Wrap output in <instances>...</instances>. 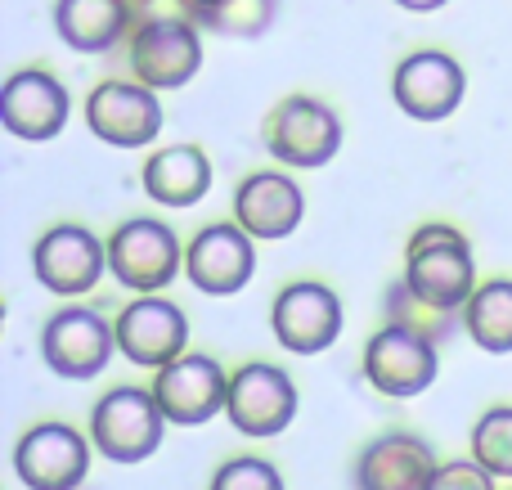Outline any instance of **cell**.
Returning <instances> with one entry per match:
<instances>
[{"label": "cell", "instance_id": "cell-1", "mask_svg": "<svg viewBox=\"0 0 512 490\" xmlns=\"http://www.w3.org/2000/svg\"><path fill=\"white\" fill-rule=\"evenodd\" d=\"M405 284L414 288L423 302L445 306V311H459L472 302V248L459 230L450 225H423V230L409 239L405 248Z\"/></svg>", "mask_w": 512, "mask_h": 490}, {"label": "cell", "instance_id": "cell-2", "mask_svg": "<svg viewBox=\"0 0 512 490\" xmlns=\"http://www.w3.org/2000/svg\"><path fill=\"white\" fill-rule=\"evenodd\" d=\"M167 423L171 419L162 414L153 392H144V387H113L108 396H99L95 414H90V441L113 464H144L162 446V428Z\"/></svg>", "mask_w": 512, "mask_h": 490}, {"label": "cell", "instance_id": "cell-3", "mask_svg": "<svg viewBox=\"0 0 512 490\" xmlns=\"http://www.w3.org/2000/svg\"><path fill=\"white\" fill-rule=\"evenodd\" d=\"M117 351V324H108L95 306H68L50 315L41 329V360L59 378H95Z\"/></svg>", "mask_w": 512, "mask_h": 490}, {"label": "cell", "instance_id": "cell-4", "mask_svg": "<svg viewBox=\"0 0 512 490\" xmlns=\"http://www.w3.org/2000/svg\"><path fill=\"white\" fill-rule=\"evenodd\" d=\"M364 378H369L382 396L409 401V396L427 392V387L436 383V342L391 320L387 329L373 333L369 347H364Z\"/></svg>", "mask_w": 512, "mask_h": 490}, {"label": "cell", "instance_id": "cell-5", "mask_svg": "<svg viewBox=\"0 0 512 490\" xmlns=\"http://www.w3.org/2000/svg\"><path fill=\"white\" fill-rule=\"evenodd\" d=\"M270 153L283 167H324L342 149V122L328 104L306 95H292L274 108L270 131H265Z\"/></svg>", "mask_w": 512, "mask_h": 490}, {"label": "cell", "instance_id": "cell-6", "mask_svg": "<svg viewBox=\"0 0 512 490\" xmlns=\"http://www.w3.org/2000/svg\"><path fill=\"white\" fill-rule=\"evenodd\" d=\"M108 270L131 293H158L180 275V239L162 221H126L108 239Z\"/></svg>", "mask_w": 512, "mask_h": 490}, {"label": "cell", "instance_id": "cell-7", "mask_svg": "<svg viewBox=\"0 0 512 490\" xmlns=\"http://www.w3.org/2000/svg\"><path fill=\"white\" fill-rule=\"evenodd\" d=\"M14 473L27 490H77L90 473V446L68 423H36L14 446Z\"/></svg>", "mask_w": 512, "mask_h": 490}, {"label": "cell", "instance_id": "cell-8", "mask_svg": "<svg viewBox=\"0 0 512 490\" xmlns=\"http://www.w3.org/2000/svg\"><path fill=\"white\" fill-rule=\"evenodd\" d=\"M270 324L283 351H292V356H319L342 333V302H337V293L328 284L301 279V284H288L279 293Z\"/></svg>", "mask_w": 512, "mask_h": 490}, {"label": "cell", "instance_id": "cell-9", "mask_svg": "<svg viewBox=\"0 0 512 490\" xmlns=\"http://www.w3.org/2000/svg\"><path fill=\"white\" fill-rule=\"evenodd\" d=\"M153 396H158L162 414L171 423L198 428V423L216 419L225 410V401H230V374L212 356H176L171 365L158 369Z\"/></svg>", "mask_w": 512, "mask_h": 490}, {"label": "cell", "instance_id": "cell-10", "mask_svg": "<svg viewBox=\"0 0 512 490\" xmlns=\"http://www.w3.org/2000/svg\"><path fill=\"white\" fill-rule=\"evenodd\" d=\"M104 266H108V248L81 225H54L32 248L36 284L59 297L90 293L99 284V275H104Z\"/></svg>", "mask_w": 512, "mask_h": 490}, {"label": "cell", "instance_id": "cell-11", "mask_svg": "<svg viewBox=\"0 0 512 490\" xmlns=\"http://www.w3.org/2000/svg\"><path fill=\"white\" fill-rule=\"evenodd\" d=\"M252 270H256V248L243 225H207L185 248L189 284L207 297H234L239 288H248Z\"/></svg>", "mask_w": 512, "mask_h": 490}, {"label": "cell", "instance_id": "cell-12", "mask_svg": "<svg viewBox=\"0 0 512 490\" xmlns=\"http://www.w3.org/2000/svg\"><path fill=\"white\" fill-rule=\"evenodd\" d=\"M225 414L243 437H279L297 419V387L274 365H243L230 378Z\"/></svg>", "mask_w": 512, "mask_h": 490}, {"label": "cell", "instance_id": "cell-13", "mask_svg": "<svg viewBox=\"0 0 512 490\" xmlns=\"http://www.w3.org/2000/svg\"><path fill=\"white\" fill-rule=\"evenodd\" d=\"M131 68L144 86L153 90H180L198 68H203V45L185 18H153L131 41Z\"/></svg>", "mask_w": 512, "mask_h": 490}, {"label": "cell", "instance_id": "cell-14", "mask_svg": "<svg viewBox=\"0 0 512 490\" xmlns=\"http://www.w3.org/2000/svg\"><path fill=\"white\" fill-rule=\"evenodd\" d=\"M189 342V320L176 302H162V297L144 293L140 302H131L117 315V351L135 365L162 369L185 351Z\"/></svg>", "mask_w": 512, "mask_h": 490}, {"label": "cell", "instance_id": "cell-15", "mask_svg": "<svg viewBox=\"0 0 512 490\" xmlns=\"http://www.w3.org/2000/svg\"><path fill=\"white\" fill-rule=\"evenodd\" d=\"M86 122L113 149H144L153 135L162 131V104L153 86H122V81H104L95 95L86 99Z\"/></svg>", "mask_w": 512, "mask_h": 490}, {"label": "cell", "instance_id": "cell-16", "mask_svg": "<svg viewBox=\"0 0 512 490\" xmlns=\"http://www.w3.org/2000/svg\"><path fill=\"white\" fill-rule=\"evenodd\" d=\"M391 95L418 122H441L463 99V68L441 50H418L396 68Z\"/></svg>", "mask_w": 512, "mask_h": 490}, {"label": "cell", "instance_id": "cell-17", "mask_svg": "<svg viewBox=\"0 0 512 490\" xmlns=\"http://www.w3.org/2000/svg\"><path fill=\"white\" fill-rule=\"evenodd\" d=\"M432 477L436 455L414 432H387L355 459V490H427Z\"/></svg>", "mask_w": 512, "mask_h": 490}, {"label": "cell", "instance_id": "cell-18", "mask_svg": "<svg viewBox=\"0 0 512 490\" xmlns=\"http://www.w3.org/2000/svg\"><path fill=\"white\" fill-rule=\"evenodd\" d=\"M68 90L50 77V72H14L0 95V117L18 140H54L68 122Z\"/></svg>", "mask_w": 512, "mask_h": 490}, {"label": "cell", "instance_id": "cell-19", "mask_svg": "<svg viewBox=\"0 0 512 490\" xmlns=\"http://www.w3.org/2000/svg\"><path fill=\"white\" fill-rule=\"evenodd\" d=\"M301 212H306V198L279 171H256L234 194V216L252 239H288L301 225Z\"/></svg>", "mask_w": 512, "mask_h": 490}, {"label": "cell", "instance_id": "cell-20", "mask_svg": "<svg viewBox=\"0 0 512 490\" xmlns=\"http://www.w3.org/2000/svg\"><path fill=\"white\" fill-rule=\"evenodd\" d=\"M207 185H212V162L194 144L162 149L158 158L144 162V189L162 207H194L207 194Z\"/></svg>", "mask_w": 512, "mask_h": 490}, {"label": "cell", "instance_id": "cell-21", "mask_svg": "<svg viewBox=\"0 0 512 490\" xmlns=\"http://www.w3.org/2000/svg\"><path fill=\"white\" fill-rule=\"evenodd\" d=\"M54 27L81 54H99L126 32V0H59Z\"/></svg>", "mask_w": 512, "mask_h": 490}, {"label": "cell", "instance_id": "cell-22", "mask_svg": "<svg viewBox=\"0 0 512 490\" xmlns=\"http://www.w3.org/2000/svg\"><path fill=\"white\" fill-rule=\"evenodd\" d=\"M463 324H468V338L481 351H495V356L512 351V279H495V284L477 288L468 311H463Z\"/></svg>", "mask_w": 512, "mask_h": 490}, {"label": "cell", "instance_id": "cell-23", "mask_svg": "<svg viewBox=\"0 0 512 490\" xmlns=\"http://www.w3.org/2000/svg\"><path fill=\"white\" fill-rule=\"evenodd\" d=\"M382 306H387V315L396 324H405V329L423 333V338H432V342H445L454 329H459V315L445 311V306L423 302V297H418L405 279H396V284L387 288V302H382Z\"/></svg>", "mask_w": 512, "mask_h": 490}, {"label": "cell", "instance_id": "cell-24", "mask_svg": "<svg viewBox=\"0 0 512 490\" xmlns=\"http://www.w3.org/2000/svg\"><path fill=\"white\" fill-rule=\"evenodd\" d=\"M274 5L279 0H221L207 9H189V14L221 36H261L274 23Z\"/></svg>", "mask_w": 512, "mask_h": 490}, {"label": "cell", "instance_id": "cell-25", "mask_svg": "<svg viewBox=\"0 0 512 490\" xmlns=\"http://www.w3.org/2000/svg\"><path fill=\"white\" fill-rule=\"evenodd\" d=\"M472 459L495 477H512V410H486L472 428Z\"/></svg>", "mask_w": 512, "mask_h": 490}, {"label": "cell", "instance_id": "cell-26", "mask_svg": "<svg viewBox=\"0 0 512 490\" xmlns=\"http://www.w3.org/2000/svg\"><path fill=\"white\" fill-rule=\"evenodd\" d=\"M212 490H283V477L274 464H265V459H230V464L216 468L212 477Z\"/></svg>", "mask_w": 512, "mask_h": 490}, {"label": "cell", "instance_id": "cell-27", "mask_svg": "<svg viewBox=\"0 0 512 490\" xmlns=\"http://www.w3.org/2000/svg\"><path fill=\"white\" fill-rule=\"evenodd\" d=\"M427 490H495V473L481 468L477 459H454V464H436Z\"/></svg>", "mask_w": 512, "mask_h": 490}, {"label": "cell", "instance_id": "cell-28", "mask_svg": "<svg viewBox=\"0 0 512 490\" xmlns=\"http://www.w3.org/2000/svg\"><path fill=\"white\" fill-rule=\"evenodd\" d=\"M400 9H414V14H432V9H441L445 0H396Z\"/></svg>", "mask_w": 512, "mask_h": 490}, {"label": "cell", "instance_id": "cell-29", "mask_svg": "<svg viewBox=\"0 0 512 490\" xmlns=\"http://www.w3.org/2000/svg\"><path fill=\"white\" fill-rule=\"evenodd\" d=\"M207 5H221V0H185V9H207Z\"/></svg>", "mask_w": 512, "mask_h": 490}]
</instances>
